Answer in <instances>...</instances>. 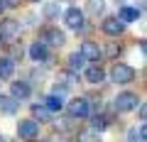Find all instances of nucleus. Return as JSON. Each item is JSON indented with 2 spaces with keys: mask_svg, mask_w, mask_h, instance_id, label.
<instances>
[{
  "mask_svg": "<svg viewBox=\"0 0 147 142\" xmlns=\"http://www.w3.org/2000/svg\"><path fill=\"white\" fill-rule=\"evenodd\" d=\"M115 110L118 113H132L137 110V105H140V100H137V93H132V91H123V93L115 96Z\"/></svg>",
  "mask_w": 147,
  "mask_h": 142,
  "instance_id": "1",
  "label": "nucleus"
},
{
  "mask_svg": "<svg viewBox=\"0 0 147 142\" xmlns=\"http://www.w3.org/2000/svg\"><path fill=\"white\" fill-rule=\"evenodd\" d=\"M66 115L71 120H81V118H88L91 115V103L86 98H74L71 103L66 105Z\"/></svg>",
  "mask_w": 147,
  "mask_h": 142,
  "instance_id": "2",
  "label": "nucleus"
},
{
  "mask_svg": "<svg viewBox=\"0 0 147 142\" xmlns=\"http://www.w3.org/2000/svg\"><path fill=\"white\" fill-rule=\"evenodd\" d=\"M110 79L115 83H130V81H135V69L127 64H115L110 69Z\"/></svg>",
  "mask_w": 147,
  "mask_h": 142,
  "instance_id": "3",
  "label": "nucleus"
},
{
  "mask_svg": "<svg viewBox=\"0 0 147 142\" xmlns=\"http://www.w3.org/2000/svg\"><path fill=\"white\" fill-rule=\"evenodd\" d=\"M17 135H20V140H27V142H32V140H37L39 137V122L37 120H20V125H17Z\"/></svg>",
  "mask_w": 147,
  "mask_h": 142,
  "instance_id": "4",
  "label": "nucleus"
},
{
  "mask_svg": "<svg viewBox=\"0 0 147 142\" xmlns=\"http://www.w3.org/2000/svg\"><path fill=\"white\" fill-rule=\"evenodd\" d=\"M100 27H103V32L108 34V37H120V34H125V22H123L118 15L115 17H105Z\"/></svg>",
  "mask_w": 147,
  "mask_h": 142,
  "instance_id": "5",
  "label": "nucleus"
},
{
  "mask_svg": "<svg viewBox=\"0 0 147 142\" xmlns=\"http://www.w3.org/2000/svg\"><path fill=\"white\" fill-rule=\"evenodd\" d=\"M64 22H66V27H71V30L79 32L81 27H84V10H79V7H69V10L64 12Z\"/></svg>",
  "mask_w": 147,
  "mask_h": 142,
  "instance_id": "6",
  "label": "nucleus"
},
{
  "mask_svg": "<svg viewBox=\"0 0 147 142\" xmlns=\"http://www.w3.org/2000/svg\"><path fill=\"white\" fill-rule=\"evenodd\" d=\"M79 52H81V57H84L86 61H98V59H100V54H103V49H100L96 42L86 39V42L81 44V49H79Z\"/></svg>",
  "mask_w": 147,
  "mask_h": 142,
  "instance_id": "7",
  "label": "nucleus"
},
{
  "mask_svg": "<svg viewBox=\"0 0 147 142\" xmlns=\"http://www.w3.org/2000/svg\"><path fill=\"white\" fill-rule=\"evenodd\" d=\"M0 34H3V39H15L20 34V22L12 20V17H5L0 22Z\"/></svg>",
  "mask_w": 147,
  "mask_h": 142,
  "instance_id": "8",
  "label": "nucleus"
},
{
  "mask_svg": "<svg viewBox=\"0 0 147 142\" xmlns=\"http://www.w3.org/2000/svg\"><path fill=\"white\" fill-rule=\"evenodd\" d=\"M44 32V44L47 47H64V42H66V37H64L61 30H54V27H49V30H42Z\"/></svg>",
  "mask_w": 147,
  "mask_h": 142,
  "instance_id": "9",
  "label": "nucleus"
},
{
  "mask_svg": "<svg viewBox=\"0 0 147 142\" xmlns=\"http://www.w3.org/2000/svg\"><path fill=\"white\" fill-rule=\"evenodd\" d=\"M10 91H12L10 96H12L15 100H27V98L32 96V86L27 83V81H15V83L10 86Z\"/></svg>",
  "mask_w": 147,
  "mask_h": 142,
  "instance_id": "10",
  "label": "nucleus"
},
{
  "mask_svg": "<svg viewBox=\"0 0 147 142\" xmlns=\"http://www.w3.org/2000/svg\"><path fill=\"white\" fill-rule=\"evenodd\" d=\"M20 110V100H15L12 96H0V113L3 115H15Z\"/></svg>",
  "mask_w": 147,
  "mask_h": 142,
  "instance_id": "11",
  "label": "nucleus"
},
{
  "mask_svg": "<svg viewBox=\"0 0 147 142\" xmlns=\"http://www.w3.org/2000/svg\"><path fill=\"white\" fill-rule=\"evenodd\" d=\"M30 57L34 59V61H47L49 59V47L44 42H34L30 47Z\"/></svg>",
  "mask_w": 147,
  "mask_h": 142,
  "instance_id": "12",
  "label": "nucleus"
},
{
  "mask_svg": "<svg viewBox=\"0 0 147 142\" xmlns=\"http://www.w3.org/2000/svg\"><path fill=\"white\" fill-rule=\"evenodd\" d=\"M32 120H39V122H49L52 120V110L47 105H32Z\"/></svg>",
  "mask_w": 147,
  "mask_h": 142,
  "instance_id": "13",
  "label": "nucleus"
},
{
  "mask_svg": "<svg viewBox=\"0 0 147 142\" xmlns=\"http://www.w3.org/2000/svg\"><path fill=\"white\" fill-rule=\"evenodd\" d=\"M103 79H105V71L100 66H96V64H93V66L86 69V81H88V83H100Z\"/></svg>",
  "mask_w": 147,
  "mask_h": 142,
  "instance_id": "14",
  "label": "nucleus"
},
{
  "mask_svg": "<svg viewBox=\"0 0 147 142\" xmlns=\"http://www.w3.org/2000/svg\"><path fill=\"white\" fill-rule=\"evenodd\" d=\"M140 15L142 12L137 10V7H130V5L120 7V12H118V17H120L123 22H135V20H140Z\"/></svg>",
  "mask_w": 147,
  "mask_h": 142,
  "instance_id": "15",
  "label": "nucleus"
},
{
  "mask_svg": "<svg viewBox=\"0 0 147 142\" xmlns=\"http://www.w3.org/2000/svg\"><path fill=\"white\" fill-rule=\"evenodd\" d=\"M59 83H64L66 88H74V86L79 83V76L74 74V69H69V71H61V74H59Z\"/></svg>",
  "mask_w": 147,
  "mask_h": 142,
  "instance_id": "16",
  "label": "nucleus"
},
{
  "mask_svg": "<svg viewBox=\"0 0 147 142\" xmlns=\"http://www.w3.org/2000/svg\"><path fill=\"white\" fill-rule=\"evenodd\" d=\"M12 71H15V61L12 59H0V81L10 79Z\"/></svg>",
  "mask_w": 147,
  "mask_h": 142,
  "instance_id": "17",
  "label": "nucleus"
},
{
  "mask_svg": "<svg viewBox=\"0 0 147 142\" xmlns=\"http://www.w3.org/2000/svg\"><path fill=\"white\" fill-rule=\"evenodd\" d=\"M103 10H105V0H88V3H86V12H88V15L98 17Z\"/></svg>",
  "mask_w": 147,
  "mask_h": 142,
  "instance_id": "18",
  "label": "nucleus"
},
{
  "mask_svg": "<svg viewBox=\"0 0 147 142\" xmlns=\"http://www.w3.org/2000/svg\"><path fill=\"white\" fill-rule=\"evenodd\" d=\"M44 105H47V108H49L52 113L61 110V108H64V96H57V93H52V96L47 98V103H44Z\"/></svg>",
  "mask_w": 147,
  "mask_h": 142,
  "instance_id": "19",
  "label": "nucleus"
},
{
  "mask_svg": "<svg viewBox=\"0 0 147 142\" xmlns=\"http://www.w3.org/2000/svg\"><path fill=\"white\" fill-rule=\"evenodd\" d=\"M105 127H108V118H105V115H96V118H91V130L103 132Z\"/></svg>",
  "mask_w": 147,
  "mask_h": 142,
  "instance_id": "20",
  "label": "nucleus"
},
{
  "mask_svg": "<svg viewBox=\"0 0 147 142\" xmlns=\"http://www.w3.org/2000/svg\"><path fill=\"white\" fill-rule=\"evenodd\" d=\"M79 142H103L100 140V132H96V130H84L79 135Z\"/></svg>",
  "mask_w": 147,
  "mask_h": 142,
  "instance_id": "21",
  "label": "nucleus"
},
{
  "mask_svg": "<svg viewBox=\"0 0 147 142\" xmlns=\"http://www.w3.org/2000/svg\"><path fill=\"white\" fill-rule=\"evenodd\" d=\"M69 64H71V69H81L86 64V59L81 57V52H74L71 57H69Z\"/></svg>",
  "mask_w": 147,
  "mask_h": 142,
  "instance_id": "22",
  "label": "nucleus"
},
{
  "mask_svg": "<svg viewBox=\"0 0 147 142\" xmlns=\"http://www.w3.org/2000/svg\"><path fill=\"white\" fill-rule=\"evenodd\" d=\"M57 15H59V3H47V5H44V17L52 20V17H57Z\"/></svg>",
  "mask_w": 147,
  "mask_h": 142,
  "instance_id": "23",
  "label": "nucleus"
},
{
  "mask_svg": "<svg viewBox=\"0 0 147 142\" xmlns=\"http://www.w3.org/2000/svg\"><path fill=\"white\" fill-rule=\"evenodd\" d=\"M145 135H147L145 125H140V127H132V130L127 132V140H137V137H145Z\"/></svg>",
  "mask_w": 147,
  "mask_h": 142,
  "instance_id": "24",
  "label": "nucleus"
},
{
  "mask_svg": "<svg viewBox=\"0 0 147 142\" xmlns=\"http://www.w3.org/2000/svg\"><path fill=\"white\" fill-rule=\"evenodd\" d=\"M105 54H108V57H118V54H120V47H118V44H108V47H105Z\"/></svg>",
  "mask_w": 147,
  "mask_h": 142,
  "instance_id": "25",
  "label": "nucleus"
},
{
  "mask_svg": "<svg viewBox=\"0 0 147 142\" xmlns=\"http://www.w3.org/2000/svg\"><path fill=\"white\" fill-rule=\"evenodd\" d=\"M44 79V69H32V81H42Z\"/></svg>",
  "mask_w": 147,
  "mask_h": 142,
  "instance_id": "26",
  "label": "nucleus"
},
{
  "mask_svg": "<svg viewBox=\"0 0 147 142\" xmlns=\"http://www.w3.org/2000/svg\"><path fill=\"white\" fill-rule=\"evenodd\" d=\"M3 5H5V7H17V5H20V0H3Z\"/></svg>",
  "mask_w": 147,
  "mask_h": 142,
  "instance_id": "27",
  "label": "nucleus"
},
{
  "mask_svg": "<svg viewBox=\"0 0 147 142\" xmlns=\"http://www.w3.org/2000/svg\"><path fill=\"white\" fill-rule=\"evenodd\" d=\"M137 115H140V120H145V115H147V110H145V105L140 103V110H137Z\"/></svg>",
  "mask_w": 147,
  "mask_h": 142,
  "instance_id": "28",
  "label": "nucleus"
},
{
  "mask_svg": "<svg viewBox=\"0 0 147 142\" xmlns=\"http://www.w3.org/2000/svg\"><path fill=\"white\" fill-rule=\"evenodd\" d=\"M127 142H147L145 137H137V140H127Z\"/></svg>",
  "mask_w": 147,
  "mask_h": 142,
  "instance_id": "29",
  "label": "nucleus"
},
{
  "mask_svg": "<svg viewBox=\"0 0 147 142\" xmlns=\"http://www.w3.org/2000/svg\"><path fill=\"white\" fill-rule=\"evenodd\" d=\"M3 10H5V5H3V0H0V12H3Z\"/></svg>",
  "mask_w": 147,
  "mask_h": 142,
  "instance_id": "30",
  "label": "nucleus"
},
{
  "mask_svg": "<svg viewBox=\"0 0 147 142\" xmlns=\"http://www.w3.org/2000/svg\"><path fill=\"white\" fill-rule=\"evenodd\" d=\"M59 142H74V140H59Z\"/></svg>",
  "mask_w": 147,
  "mask_h": 142,
  "instance_id": "31",
  "label": "nucleus"
},
{
  "mask_svg": "<svg viewBox=\"0 0 147 142\" xmlns=\"http://www.w3.org/2000/svg\"><path fill=\"white\" fill-rule=\"evenodd\" d=\"M3 42H5V39H3V34H0V44H3Z\"/></svg>",
  "mask_w": 147,
  "mask_h": 142,
  "instance_id": "32",
  "label": "nucleus"
},
{
  "mask_svg": "<svg viewBox=\"0 0 147 142\" xmlns=\"http://www.w3.org/2000/svg\"><path fill=\"white\" fill-rule=\"evenodd\" d=\"M115 3H125V0H115Z\"/></svg>",
  "mask_w": 147,
  "mask_h": 142,
  "instance_id": "33",
  "label": "nucleus"
},
{
  "mask_svg": "<svg viewBox=\"0 0 147 142\" xmlns=\"http://www.w3.org/2000/svg\"><path fill=\"white\" fill-rule=\"evenodd\" d=\"M34 3H39V0H34Z\"/></svg>",
  "mask_w": 147,
  "mask_h": 142,
  "instance_id": "34",
  "label": "nucleus"
}]
</instances>
